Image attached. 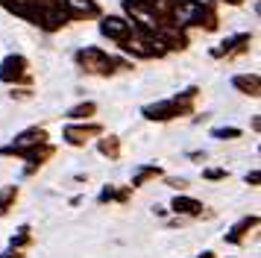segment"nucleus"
<instances>
[{
    "label": "nucleus",
    "mask_w": 261,
    "mask_h": 258,
    "mask_svg": "<svg viewBox=\"0 0 261 258\" xmlns=\"http://www.w3.org/2000/svg\"><path fill=\"white\" fill-rule=\"evenodd\" d=\"M176 23L188 27V23H202V3L200 0H176Z\"/></svg>",
    "instance_id": "nucleus-1"
},
{
    "label": "nucleus",
    "mask_w": 261,
    "mask_h": 258,
    "mask_svg": "<svg viewBox=\"0 0 261 258\" xmlns=\"http://www.w3.org/2000/svg\"><path fill=\"white\" fill-rule=\"evenodd\" d=\"M185 106L179 103V100H167V103H155V106H147L144 109V117H150V120H167V117H176Z\"/></svg>",
    "instance_id": "nucleus-2"
},
{
    "label": "nucleus",
    "mask_w": 261,
    "mask_h": 258,
    "mask_svg": "<svg viewBox=\"0 0 261 258\" xmlns=\"http://www.w3.org/2000/svg\"><path fill=\"white\" fill-rule=\"evenodd\" d=\"M100 30H103V35L115 38V41H126V35H129V21H123V18H106V21L100 23Z\"/></svg>",
    "instance_id": "nucleus-3"
},
{
    "label": "nucleus",
    "mask_w": 261,
    "mask_h": 258,
    "mask_svg": "<svg viewBox=\"0 0 261 258\" xmlns=\"http://www.w3.org/2000/svg\"><path fill=\"white\" fill-rule=\"evenodd\" d=\"M24 68H27V59H24V56H9L6 62H3L0 76H3L6 82H12L15 76H21V73H24Z\"/></svg>",
    "instance_id": "nucleus-4"
},
{
    "label": "nucleus",
    "mask_w": 261,
    "mask_h": 258,
    "mask_svg": "<svg viewBox=\"0 0 261 258\" xmlns=\"http://www.w3.org/2000/svg\"><path fill=\"white\" fill-rule=\"evenodd\" d=\"M170 209L176 211V214H200L202 202H197V199H191V197H176Z\"/></svg>",
    "instance_id": "nucleus-5"
},
{
    "label": "nucleus",
    "mask_w": 261,
    "mask_h": 258,
    "mask_svg": "<svg viewBox=\"0 0 261 258\" xmlns=\"http://www.w3.org/2000/svg\"><path fill=\"white\" fill-rule=\"evenodd\" d=\"M235 88H241L244 94H252V97H258V76H235Z\"/></svg>",
    "instance_id": "nucleus-6"
},
{
    "label": "nucleus",
    "mask_w": 261,
    "mask_h": 258,
    "mask_svg": "<svg viewBox=\"0 0 261 258\" xmlns=\"http://www.w3.org/2000/svg\"><path fill=\"white\" fill-rule=\"evenodd\" d=\"M91 132H97V129H65V138H68V144H73V147H80V144H85L88 141V135Z\"/></svg>",
    "instance_id": "nucleus-7"
},
{
    "label": "nucleus",
    "mask_w": 261,
    "mask_h": 258,
    "mask_svg": "<svg viewBox=\"0 0 261 258\" xmlns=\"http://www.w3.org/2000/svg\"><path fill=\"white\" fill-rule=\"evenodd\" d=\"M65 6L71 12H76V15H88V12H94L97 6H94V0H62Z\"/></svg>",
    "instance_id": "nucleus-8"
},
{
    "label": "nucleus",
    "mask_w": 261,
    "mask_h": 258,
    "mask_svg": "<svg viewBox=\"0 0 261 258\" xmlns=\"http://www.w3.org/2000/svg\"><path fill=\"white\" fill-rule=\"evenodd\" d=\"M255 223H258V217H244V220H241V223L235 226V229H232V235H229V241H232V244H238V241H241V235L247 232V229H252Z\"/></svg>",
    "instance_id": "nucleus-9"
},
{
    "label": "nucleus",
    "mask_w": 261,
    "mask_h": 258,
    "mask_svg": "<svg viewBox=\"0 0 261 258\" xmlns=\"http://www.w3.org/2000/svg\"><path fill=\"white\" fill-rule=\"evenodd\" d=\"M217 141H232V138H238L241 135V129H235V126H223V129H214L212 132Z\"/></svg>",
    "instance_id": "nucleus-10"
},
{
    "label": "nucleus",
    "mask_w": 261,
    "mask_h": 258,
    "mask_svg": "<svg viewBox=\"0 0 261 258\" xmlns=\"http://www.w3.org/2000/svg\"><path fill=\"white\" fill-rule=\"evenodd\" d=\"M94 103H83V106H76V109H71V117H76V120H83V117H91L94 115Z\"/></svg>",
    "instance_id": "nucleus-11"
},
{
    "label": "nucleus",
    "mask_w": 261,
    "mask_h": 258,
    "mask_svg": "<svg viewBox=\"0 0 261 258\" xmlns=\"http://www.w3.org/2000/svg\"><path fill=\"white\" fill-rule=\"evenodd\" d=\"M100 150L106 152V156H112V159H115V156H118V141H115V138L100 141Z\"/></svg>",
    "instance_id": "nucleus-12"
},
{
    "label": "nucleus",
    "mask_w": 261,
    "mask_h": 258,
    "mask_svg": "<svg viewBox=\"0 0 261 258\" xmlns=\"http://www.w3.org/2000/svg\"><path fill=\"white\" fill-rule=\"evenodd\" d=\"M24 244H30V229H18V235L12 238V246H24Z\"/></svg>",
    "instance_id": "nucleus-13"
},
{
    "label": "nucleus",
    "mask_w": 261,
    "mask_h": 258,
    "mask_svg": "<svg viewBox=\"0 0 261 258\" xmlns=\"http://www.w3.org/2000/svg\"><path fill=\"white\" fill-rule=\"evenodd\" d=\"M205 179H226V170H205Z\"/></svg>",
    "instance_id": "nucleus-14"
},
{
    "label": "nucleus",
    "mask_w": 261,
    "mask_h": 258,
    "mask_svg": "<svg viewBox=\"0 0 261 258\" xmlns=\"http://www.w3.org/2000/svg\"><path fill=\"white\" fill-rule=\"evenodd\" d=\"M0 258H24V255H21L18 249H12V252H3V255H0Z\"/></svg>",
    "instance_id": "nucleus-15"
},
{
    "label": "nucleus",
    "mask_w": 261,
    "mask_h": 258,
    "mask_svg": "<svg viewBox=\"0 0 261 258\" xmlns=\"http://www.w3.org/2000/svg\"><path fill=\"white\" fill-rule=\"evenodd\" d=\"M247 182H252V185H258V170H252V173L247 176Z\"/></svg>",
    "instance_id": "nucleus-16"
},
{
    "label": "nucleus",
    "mask_w": 261,
    "mask_h": 258,
    "mask_svg": "<svg viewBox=\"0 0 261 258\" xmlns=\"http://www.w3.org/2000/svg\"><path fill=\"white\" fill-rule=\"evenodd\" d=\"M170 185H173V188H185L188 182H185V179H170Z\"/></svg>",
    "instance_id": "nucleus-17"
},
{
    "label": "nucleus",
    "mask_w": 261,
    "mask_h": 258,
    "mask_svg": "<svg viewBox=\"0 0 261 258\" xmlns=\"http://www.w3.org/2000/svg\"><path fill=\"white\" fill-rule=\"evenodd\" d=\"M229 3H241V0H229Z\"/></svg>",
    "instance_id": "nucleus-18"
}]
</instances>
